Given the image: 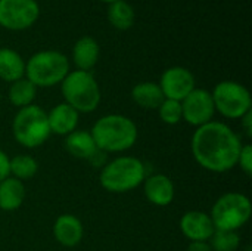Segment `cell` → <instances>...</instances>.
<instances>
[{
	"label": "cell",
	"mask_w": 252,
	"mask_h": 251,
	"mask_svg": "<svg viewBox=\"0 0 252 251\" xmlns=\"http://www.w3.org/2000/svg\"><path fill=\"white\" fill-rule=\"evenodd\" d=\"M241 136L223 121H210L193 132L190 149L195 161L211 173H226L238 167Z\"/></svg>",
	"instance_id": "6da1fadb"
},
{
	"label": "cell",
	"mask_w": 252,
	"mask_h": 251,
	"mask_svg": "<svg viewBox=\"0 0 252 251\" xmlns=\"http://www.w3.org/2000/svg\"><path fill=\"white\" fill-rule=\"evenodd\" d=\"M90 133L97 149L103 154L126 152L136 145L139 136L136 123L123 114L100 117L93 124Z\"/></svg>",
	"instance_id": "7a4b0ae2"
},
{
	"label": "cell",
	"mask_w": 252,
	"mask_h": 251,
	"mask_svg": "<svg viewBox=\"0 0 252 251\" xmlns=\"http://www.w3.org/2000/svg\"><path fill=\"white\" fill-rule=\"evenodd\" d=\"M145 178L146 167L142 160L131 155H121L103 164L99 182L111 194H126L139 188Z\"/></svg>",
	"instance_id": "3957f363"
},
{
	"label": "cell",
	"mask_w": 252,
	"mask_h": 251,
	"mask_svg": "<svg viewBox=\"0 0 252 251\" xmlns=\"http://www.w3.org/2000/svg\"><path fill=\"white\" fill-rule=\"evenodd\" d=\"M71 71V62L66 55L59 50H38L25 61V78L37 89L53 87L61 84Z\"/></svg>",
	"instance_id": "277c9868"
},
{
	"label": "cell",
	"mask_w": 252,
	"mask_h": 251,
	"mask_svg": "<svg viewBox=\"0 0 252 251\" xmlns=\"http://www.w3.org/2000/svg\"><path fill=\"white\" fill-rule=\"evenodd\" d=\"M63 102L72 107L78 114H90L97 109L102 93L97 80L92 71L74 70L61 83Z\"/></svg>",
	"instance_id": "5b68a950"
},
{
	"label": "cell",
	"mask_w": 252,
	"mask_h": 251,
	"mask_svg": "<svg viewBox=\"0 0 252 251\" xmlns=\"http://www.w3.org/2000/svg\"><path fill=\"white\" fill-rule=\"evenodd\" d=\"M12 135L24 148L34 149L41 146L52 135L47 111L34 104L18 109L12 120Z\"/></svg>",
	"instance_id": "8992f818"
},
{
	"label": "cell",
	"mask_w": 252,
	"mask_h": 251,
	"mask_svg": "<svg viewBox=\"0 0 252 251\" xmlns=\"http://www.w3.org/2000/svg\"><path fill=\"white\" fill-rule=\"evenodd\" d=\"M251 215V200L245 194L236 191H230L219 197L210 212V217L216 229L238 232L250 222Z\"/></svg>",
	"instance_id": "52a82bcc"
},
{
	"label": "cell",
	"mask_w": 252,
	"mask_h": 251,
	"mask_svg": "<svg viewBox=\"0 0 252 251\" xmlns=\"http://www.w3.org/2000/svg\"><path fill=\"white\" fill-rule=\"evenodd\" d=\"M216 112L229 120H241L252 111V96L248 87L233 80L217 83L211 92Z\"/></svg>",
	"instance_id": "ba28073f"
},
{
	"label": "cell",
	"mask_w": 252,
	"mask_h": 251,
	"mask_svg": "<svg viewBox=\"0 0 252 251\" xmlns=\"http://www.w3.org/2000/svg\"><path fill=\"white\" fill-rule=\"evenodd\" d=\"M40 18L37 0H0V27L7 31L31 28Z\"/></svg>",
	"instance_id": "9c48e42d"
},
{
	"label": "cell",
	"mask_w": 252,
	"mask_h": 251,
	"mask_svg": "<svg viewBox=\"0 0 252 251\" xmlns=\"http://www.w3.org/2000/svg\"><path fill=\"white\" fill-rule=\"evenodd\" d=\"M180 104L183 121L196 129L214 120L216 107L210 90L195 87Z\"/></svg>",
	"instance_id": "30bf717a"
},
{
	"label": "cell",
	"mask_w": 252,
	"mask_h": 251,
	"mask_svg": "<svg viewBox=\"0 0 252 251\" xmlns=\"http://www.w3.org/2000/svg\"><path fill=\"white\" fill-rule=\"evenodd\" d=\"M158 84L165 99L182 102L196 87V80L190 70L176 65L167 68L161 74Z\"/></svg>",
	"instance_id": "8fae6325"
},
{
	"label": "cell",
	"mask_w": 252,
	"mask_h": 251,
	"mask_svg": "<svg viewBox=\"0 0 252 251\" xmlns=\"http://www.w3.org/2000/svg\"><path fill=\"white\" fill-rule=\"evenodd\" d=\"M180 231L189 240V243H195L210 241L216 228L210 213L201 210H189L180 219Z\"/></svg>",
	"instance_id": "7c38bea8"
},
{
	"label": "cell",
	"mask_w": 252,
	"mask_h": 251,
	"mask_svg": "<svg viewBox=\"0 0 252 251\" xmlns=\"http://www.w3.org/2000/svg\"><path fill=\"white\" fill-rule=\"evenodd\" d=\"M143 194L146 200L157 207H167L173 203L176 188L170 176L164 173H154L143 180Z\"/></svg>",
	"instance_id": "4fadbf2b"
},
{
	"label": "cell",
	"mask_w": 252,
	"mask_h": 251,
	"mask_svg": "<svg viewBox=\"0 0 252 251\" xmlns=\"http://www.w3.org/2000/svg\"><path fill=\"white\" fill-rule=\"evenodd\" d=\"M84 235L83 223L74 215L65 213L56 217L53 223V237L62 247H75L81 243Z\"/></svg>",
	"instance_id": "5bb4252c"
},
{
	"label": "cell",
	"mask_w": 252,
	"mask_h": 251,
	"mask_svg": "<svg viewBox=\"0 0 252 251\" xmlns=\"http://www.w3.org/2000/svg\"><path fill=\"white\" fill-rule=\"evenodd\" d=\"M100 58V46L99 41L92 36L80 37L71 52V59L75 65V70L81 71H92Z\"/></svg>",
	"instance_id": "9a60e30c"
},
{
	"label": "cell",
	"mask_w": 252,
	"mask_h": 251,
	"mask_svg": "<svg viewBox=\"0 0 252 251\" xmlns=\"http://www.w3.org/2000/svg\"><path fill=\"white\" fill-rule=\"evenodd\" d=\"M78 120H80V114L65 102L55 105L47 112L50 133L58 136H68L69 133L77 130Z\"/></svg>",
	"instance_id": "2e32d148"
},
{
	"label": "cell",
	"mask_w": 252,
	"mask_h": 251,
	"mask_svg": "<svg viewBox=\"0 0 252 251\" xmlns=\"http://www.w3.org/2000/svg\"><path fill=\"white\" fill-rule=\"evenodd\" d=\"M65 148L66 151L80 160L96 161L99 154H103L97 149L90 130H74L68 136H65Z\"/></svg>",
	"instance_id": "e0dca14e"
},
{
	"label": "cell",
	"mask_w": 252,
	"mask_h": 251,
	"mask_svg": "<svg viewBox=\"0 0 252 251\" xmlns=\"http://www.w3.org/2000/svg\"><path fill=\"white\" fill-rule=\"evenodd\" d=\"M27 197L24 182L9 176L0 182V210L15 212L18 210Z\"/></svg>",
	"instance_id": "ac0fdd59"
},
{
	"label": "cell",
	"mask_w": 252,
	"mask_h": 251,
	"mask_svg": "<svg viewBox=\"0 0 252 251\" xmlns=\"http://www.w3.org/2000/svg\"><path fill=\"white\" fill-rule=\"evenodd\" d=\"M25 77V59L10 47H0V80L13 83Z\"/></svg>",
	"instance_id": "d6986e66"
},
{
	"label": "cell",
	"mask_w": 252,
	"mask_h": 251,
	"mask_svg": "<svg viewBox=\"0 0 252 251\" xmlns=\"http://www.w3.org/2000/svg\"><path fill=\"white\" fill-rule=\"evenodd\" d=\"M131 99L137 107H140L143 109L154 111V109L159 108V105L162 104V101L165 98H164L158 83L142 81V83H137L131 89Z\"/></svg>",
	"instance_id": "ffe728a7"
},
{
	"label": "cell",
	"mask_w": 252,
	"mask_h": 251,
	"mask_svg": "<svg viewBox=\"0 0 252 251\" xmlns=\"http://www.w3.org/2000/svg\"><path fill=\"white\" fill-rule=\"evenodd\" d=\"M106 16L109 24L120 31H127L134 25L136 12L134 7L127 0H117L108 4Z\"/></svg>",
	"instance_id": "44dd1931"
},
{
	"label": "cell",
	"mask_w": 252,
	"mask_h": 251,
	"mask_svg": "<svg viewBox=\"0 0 252 251\" xmlns=\"http://www.w3.org/2000/svg\"><path fill=\"white\" fill-rule=\"evenodd\" d=\"M37 87L28 80V78H19L13 83H10L7 90V98L10 105L21 109L28 105H32L37 96Z\"/></svg>",
	"instance_id": "7402d4cb"
},
{
	"label": "cell",
	"mask_w": 252,
	"mask_h": 251,
	"mask_svg": "<svg viewBox=\"0 0 252 251\" xmlns=\"http://www.w3.org/2000/svg\"><path fill=\"white\" fill-rule=\"evenodd\" d=\"M38 172V163L28 154H18L9 160V175L21 182L32 179Z\"/></svg>",
	"instance_id": "603a6c76"
},
{
	"label": "cell",
	"mask_w": 252,
	"mask_h": 251,
	"mask_svg": "<svg viewBox=\"0 0 252 251\" xmlns=\"http://www.w3.org/2000/svg\"><path fill=\"white\" fill-rule=\"evenodd\" d=\"M208 244L213 251H238L241 247V235L238 231L216 229Z\"/></svg>",
	"instance_id": "cb8c5ba5"
},
{
	"label": "cell",
	"mask_w": 252,
	"mask_h": 251,
	"mask_svg": "<svg viewBox=\"0 0 252 251\" xmlns=\"http://www.w3.org/2000/svg\"><path fill=\"white\" fill-rule=\"evenodd\" d=\"M157 111L159 114L161 121L168 124V126H176L183 120V117H182V104L179 101L164 99Z\"/></svg>",
	"instance_id": "d4e9b609"
},
{
	"label": "cell",
	"mask_w": 252,
	"mask_h": 251,
	"mask_svg": "<svg viewBox=\"0 0 252 251\" xmlns=\"http://www.w3.org/2000/svg\"><path fill=\"white\" fill-rule=\"evenodd\" d=\"M238 166L241 167V170L248 176H252V145L251 143H244L242 149L239 152V158H238Z\"/></svg>",
	"instance_id": "484cf974"
},
{
	"label": "cell",
	"mask_w": 252,
	"mask_h": 251,
	"mask_svg": "<svg viewBox=\"0 0 252 251\" xmlns=\"http://www.w3.org/2000/svg\"><path fill=\"white\" fill-rule=\"evenodd\" d=\"M9 160H10V157L3 149H0V182L10 176L9 175Z\"/></svg>",
	"instance_id": "4316f807"
},
{
	"label": "cell",
	"mask_w": 252,
	"mask_h": 251,
	"mask_svg": "<svg viewBox=\"0 0 252 251\" xmlns=\"http://www.w3.org/2000/svg\"><path fill=\"white\" fill-rule=\"evenodd\" d=\"M241 126H242V130L245 132V135L248 138L252 136V111L247 112L242 118H241Z\"/></svg>",
	"instance_id": "83f0119b"
},
{
	"label": "cell",
	"mask_w": 252,
	"mask_h": 251,
	"mask_svg": "<svg viewBox=\"0 0 252 251\" xmlns=\"http://www.w3.org/2000/svg\"><path fill=\"white\" fill-rule=\"evenodd\" d=\"M188 251H213V249L208 244V241H195V243H189Z\"/></svg>",
	"instance_id": "f1b7e54d"
},
{
	"label": "cell",
	"mask_w": 252,
	"mask_h": 251,
	"mask_svg": "<svg viewBox=\"0 0 252 251\" xmlns=\"http://www.w3.org/2000/svg\"><path fill=\"white\" fill-rule=\"evenodd\" d=\"M99 1H102V3H106V4H111V3H114V1H117V0H99Z\"/></svg>",
	"instance_id": "f546056e"
}]
</instances>
